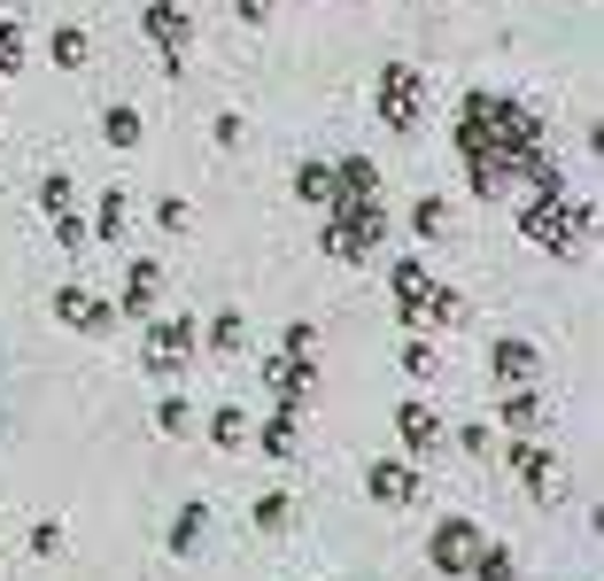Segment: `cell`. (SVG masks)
Instances as JSON below:
<instances>
[{"label": "cell", "mask_w": 604, "mask_h": 581, "mask_svg": "<svg viewBox=\"0 0 604 581\" xmlns=\"http://www.w3.org/2000/svg\"><path fill=\"white\" fill-rule=\"evenodd\" d=\"M458 163H465V187L481 202H520V187L550 163V132L528 102H511L496 86H473L458 102Z\"/></svg>", "instance_id": "6da1fadb"}, {"label": "cell", "mask_w": 604, "mask_h": 581, "mask_svg": "<svg viewBox=\"0 0 604 581\" xmlns=\"http://www.w3.org/2000/svg\"><path fill=\"white\" fill-rule=\"evenodd\" d=\"M520 233L543 248V257L581 264V257H589V233H596V210H589L581 187H566L558 163H543V171L520 187Z\"/></svg>", "instance_id": "7a4b0ae2"}, {"label": "cell", "mask_w": 604, "mask_h": 581, "mask_svg": "<svg viewBox=\"0 0 604 581\" xmlns=\"http://www.w3.org/2000/svg\"><path fill=\"white\" fill-rule=\"evenodd\" d=\"M388 233H395L388 202H333L325 225H318V248H325L333 264H372L380 248H388Z\"/></svg>", "instance_id": "3957f363"}, {"label": "cell", "mask_w": 604, "mask_h": 581, "mask_svg": "<svg viewBox=\"0 0 604 581\" xmlns=\"http://www.w3.org/2000/svg\"><path fill=\"white\" fill-rule=\"evenodd\" d=\"M140 325H147V342H140V372H147L155 388H179L187 365L202 357V318H187V310H155V318H140Z\"/></svg>", "instance_id": "277c9868"}, {"label": "cell", "mask_w": 604, "mask_h": 581, "mask_svg": "<svg viewBox=\"0 0 604 581\" xmlns=\"http://www.w3.org/2000/svg\"><path fill=\"white\" fill-rule=\"evenodd\" d=\"M426 102H435V86H426L418 62H380L372 70V124H388L395 140H411L426 124Z\"/></svg>", "instance_id": "5b68a950"}, {"label": "cell", "mask_w": 604, "mask_h": 581, "mask_svg": "<svg viewBox=\"0 0 604 581\" xmlns=\"http://www.w3.org/2000/svg\"><path fill=\"white\" fill-rule=\"evenodd\" d=\"M496 450H504V465L520 473V488L535 496V505H558V496H566V458H558L543 435H511V442H496Z\"/></svg>", "instance_id": "8992f818"}, {"label": "cell", "mask_w": 604, "mask_h": 581, "mask_svg": "<svg viewBox=\"0 0 604 581\" xmlns=\"http://www.w3.org/2000/svg\"><path fill=\"white\" fill-rule=\"evenodd\" d=\"M140 32L155 39L163 70L170 78H187V47H194V0H147L140 9Z\"/></svg>", "instance_id": "52a82bcc"}, {"label": "cell", "mask_w": 604, "mask_h": 581, "mask_svg": "<svg viewBox=\"0 0 604 581\" xmlns=\"http://www.w3.org/2000/svg\"><path fill=\"white\" fill-rule=\"evenodd\" d=\"M481 543H488V527H481V520L442 512V520H435V535H426V558H435V573L465 581V566H473V550H481Z\"/></svg>", "instance_id": "ba28073f"}, {"label": "cell", "mask_w": 604, "mask_h": 581, "mask_svg": "<svg viewBox=\"0 0 604 581\" xmlns=\"http://www.w3.org/2000/svg\"><path fill=\"white\" fill-rule=\"evenodd\" d=\"M55 318L70 325V334H85V342H109V334H117V303L94 295V287H78V280L55 287Z\"/></svg>", "instance_id": "9c48e42d"}, {"label": "cell", "mask_w": 604, "mask_h": 581, "mask_svg": "<svg viewBox=\"0 0 604 581\" xmlns=\"http://www.w3.org/2000/svg\"><path fill=\"white\" fill-rule=\"evenodd\" d=\"M365 496H372V505H388V512H411L418 496H426V473H418L411 458H372V465H365Z\"/></svg>", "instance_id": "30bf717a"}, {"label": "cell", "mask_w": 604, "mask_h": 581, "mask_svg": "<svg viewBox=\"0 0 604 581\" xmlns=\"http://www.w3.org/2000/svg\"><path fill=\"white\" fill-rule=\"evenodd\" d=\"M488 372H496V388H535L543 380V349L528 334H496L488 342Z\"/></svg>", "instance_id": "8fae6325"}, {"label": "cell", "mask_w": 604, "mask_h": 581, "mask_svg": "<svg viewBox=\"0 0 604 581\" xmlns=\"http://www.w3.org/2000/svg\"><path fill=\"white\" fill-rule=\"evenodd\" d=\"M264 388H272V403H310L318 395V357H295V349H272L264 357Z\"/></svg>", "instance_id": "7c38bea8"}, {"label": "cell", "mask_w": 604, "mask_h": 581, "mask_svg": "<svg viewBox=\"0 0 604 581\" xmlns=\"http://www.w3.org/2000/svg\"><path fill=\"white\" fill-rule=\"evenodd\" d=\"M395 435H403V458H411V465H426V458L450 442V427H442L435 403H395Z\"/></svg>", "instance_id": "4fadbf2b"}, {"label": "cell", "mask_w": 604, "mask_h": 581, "mask_svg": "<svg viewBox=\"0 0 604 581\" xmlns=\"http://www.w3.org/2000/svg\"><path fill=\"white\" fill-rule=\"evenodd\" d=\"M85 233H94V248H117L125 257V233H132V194L125 187H102L94 210H85Z\"/></svg>", "instance_id": "5bb4252c"}, {"label": "cell", "mask_w": 604, "mask_h": 581, "mask_svg": "<svg viewBox=\"0 0 604 581\" xmlns=\"http://www.w3.org/2000/svg\"><path fill=\"white\" fill-rule=\"evenodd\" d=\"M426 287H435V272H426V257H395L388 264V295H395V318L418 334V303H426Z\"/></svg>", "instance_id": "9a60e30c"}, {"label": "cell", "mask_w": 604, "mask_h": 581, "mask_svg": "<svg viewBox=\"0 0 604 581\" xmlns=\"http://www.w3.org/2000/svg\"><path fill=\"white\" fill-rule=\"evenodd\" d=\"M155 303H163V257H132L117 310H125V318H155Z\"/></svg>", "instance_id": "2e32d148"}, {"label": "cell", "mask_w": 604, "mask_h": 581, "mask_svg": "<svg viewBox=\"0 0 604 581\" xmlns=\"http://www.w3.org/2000/svg\"><path fill=\"white\" fill-rule=\"evenodd\" d=\"M248 442L264 450V458H280V465H287V458H303V411H295V403H272V419L256 427Z\"/></svg>", "instance_id": "e0dca14e"}, {"label": "cell", "mask_w": 604, "mask_h": 581, "mask_svg": "<svg viewBox=\"0 0 604 581\" xmlns=\"http://www.w3.org/2000/svg\"><path fill=\"white\" fill-rule=\"evenodd\" d=\"M550 427V403L535 395V388H504V403H496V435H543Z\"/></svg>", "instance_id": "ac0fdd59"}, {"label": "cell", "mask_w": 604, "mask_h": 581, "mask_svg": "<svg viewBox=\"0 0 604 581\" xmlns=\"http://www.w3.org/2000/svg\"><path fill=\"white\" fill-rule=\"evenodd\" d=\"M202 349L225 357V365L248 357V310H210V318H202Z\"/></svg>", "instance_id": "d6986e66"}, {"label": "cell", "mask_w": 604, "mask_h": 581, "mask_svg": "<svg viewBox=\"0 0 604 581\" xmlns=\"http://www.w3.org/2000/svg\"><path fill=\"white\" fill-rule=\"evenodd\" d=\"M333 202H380V163L341 155V163H333Z\"/></svg>", "instance_id": "ffe728a7"}, {"label": "cell", "mask_w": 604, "mask_h": 581, "mask_svg": "<svg viewBox=\"0 0 604 581\" xmlns=\"http://www.w3.org/2000/svg\"><path fill=\"white\" fill-rule=\"evenodd\" d=\"M295 202L318 210V217L333 210V163H325V155H303V163H295Z\"/></svg>", "instance_id": "44dd1931"}, {"label": "cell", "mask_w": 604, "mask_h": 581, "mask_svg": "<svg viewBox=\"0 0 604 581\" xmlns=\"http://www.w3.org/2000/svg\"><path fill=\"white\" fill-rule=\"evenodd\" d=\"M202 435H210V450H225V458H240L256 427H248V411H240V403H217V411H210V419H202Z\"/></svg>", "instance_id": "7402d4cb"}, {"label": "cell", "mask_w": 604, "mask_h": 581, "mask_svg": "<svg viewBox=\"0 0 604 581\" xmlns=\"http://www.w3.org/2000/svg\"><path fill=\"white\" fill-rule=\"evenodd\" d=\"M248 520H256V535H287L295 520H303V505H295V488H264L248 505Z\"/></svg>", "instance_id": "603a6c76"}, {"label": "cell", "mask_w": 604, "mask_h": 581, "mask_svg": "<svg viewBox=\"0 0 604 581\" xmlns=\"http://www.w3.org/2000/svg\"><path fill=\"white\" fill-rule=\"evenodd\" d=\"M170 558H202V543H210V505H202V496H194V505L179 512V520H170Z\"/></svg>", "instance_id": "cb8c5ba5"}, {"label": "cell", "mask_w": 604, "mask_h": 581, "mask_svg": "<svg viewBox=\"0 0 604 581\" xmlns=\"http://www.w3.org/2000/svg\"><path fill=\"white\" fill-rule=\"evenodd\" d=\"M47 62L55 70H85V62H94V32H85V24H55L47 32Z\"/></svg>", "instance_id": "d4e9b609"}, {"label": "cell", "mask_w": 604, "mask_h": 581, "mask_svg": "<svg viewBox=\"0 0 604 581\" xmlns=\"http://www.w3.org/2000/svg\"><path fill=\"white\" fill-rule=\"evenodd\" d=\"M102 140H109L117 155H132V147L147 140V117H140L132 102H109V109H102Z\"/></svg>", "instance_id": "484cf974"}, {"label": "cell", "mask_w": 604, "mask_h": 581, "mask_svg": "<svg viewBox=\"0 0 604 581\" xmlns=\"http://www.w3.org/2000/svg\"><path fill=\"white\" fill-rule=\"evenodd\" d=\"M155 435H163V442H187V435H194V411H187L179 388H163V395H155Z\"/></svg>", "instance_id": "4316f807"}, {"label": "cell", "mask_w": 604, "mask_h": 581, "mask_svg": "<svg viewBox=\"0 0 604 581\" xmlns=\"http://www.w3.org/2000/svg\"><path fill=\"white\" fill-rule=\"evenodd\" d=\"M403 225H411V240H442V233H450V202H442V194H418Z\"/></svg>", "instance_id": "83f0119b"}, {"label": "cell", "mask_w": 604, "mask_h": 581, "mask_svg": "<svg viewBox=\"0 0 604 581\" xmlns=\"http://www.w3.org/2000/svg\"><path fill=\"white\" fill-rule=\"evenodd\" d=\"M465 581H520V558H511L504 543H481L473 566H465Z\"/></svg>", "instance_id": "f1b7e54d"}, {"label": "cell", "mask_w": 604, "mask_h": 581, "mask_svg": "<svg viewBox=\"0 0 604 581\" xmlns=\"http://www.w3.org/2000/svg\"><path fill=\"white\" fill-rule=\"evenodd\" d=\"M395 365H403V380H435V372H442V349L426 342V334H411V342L395 349Z\"/></svg>", "instance_id": "f546056e"}, {"label": "cell", "mask_w": 604, "mask_h": 581, "mask_svg": "<svg viewBox=\"0 0 604 581\" xmlns=\"http://www.w3.org/2000/svg\"><path fill=\"white\" fill-rule=\"evenodd\" d=\"M62 550H70V535H62V520H39V527L24 535V558H32V566H55Z\"/></svg>", "instance_id": "4dcf8cb0"}, {"label": "cell", "mask_w": 604, "mask_h": 581, "mask_svg": "<svg viewBox=\"0 0 604 581\" xmlns=\"http://www.w3.org/2000/svg\"><path fill=\"white\" fill-rule=\"evenodd\" d=\"M24 55H32V32H24L16 16H0V78H16V70H24Z\"/></svg>", "instance_id": "1f68e13d"}, {"label": "cell", "mask_w": 604, "mask_h": 581, "mask_svg": "<svg viewBox=\"0 0 604 581\" xmlns=\"http://www.w3.org/2000/svg\"><path fill=\"white\" fill-rule=\"evenodd\" d=\"M62 210H78V179L70 171H47L39 179V217H62Z\"/></svg>", "instance_id": "d6a6232c"}, {"label": "cell", "mask_w": 604, "mask_h": 581, "mask_svg": "<svg viewBox=\"0 0 604 581\" xmlns=\"http://www.w3.org/2000/svg\"><path fill=\"white\" fill-rule=\"evenodd\" d=\"M450 442H458L465 458L488 465V458H496V419H465V427H450Z\"/></svg>", "instance_id": "836d02e7"}, {"label": "cell", "mask_w": 604, "mask_h": 581, "mask_svg": "<svg viewBox=\"0 0 604 581\" xmlns=\"http://www.w3.org/2000/svg\"><path fill=\"white\" fill-rule=\"evenodd\" d=\"M155 225H163L170 240H187V233H194V202H187V194H155Z\"/></svg>", "instance_id": "e575fe53"}, {"label": "cell", "mask_w": 604, "mask_h": 581, "mask_svg": "<svg viewBox=\"0 0 604 581\" xmlns=\"http://www.w3.org/2000/svg\"><path fill=\"white\" fill-rule=\"evenodd\" d=\"M210 140H217L225 155H240V147H248V117H240V109H217V117H210Z\"/></svg>", "instance_id": "d590c367"}, {"label": "cell", "mask_w": 604, "mask_h": 581, "mask_svg": "<svg viewBox=\"0 0 604 581\" xmlns=\"http://www.w3.org/2000/svg\"><path fill=\"white\" fill-rule=\"evenodd\" d=\"M55 225V240L70 248V257H85V248H94V233H85V210H62V217H47Z\"/></svg>", "instance_id": "8d00e7d4"}, {"label": "cell", "mask_w": 604, "mask_h": 581, "mask_svg": "<svg viewBox=\"0 0 604 581\" xmlns=\"http://www.w3.org/2000/svg\"><path fill=\"white\" fill-rule=\"evenodd\" d=\"M280 349H295V357H318V325H310V318H287V334H280Z\"/></svg>", "instance_id": "74e56055"}, {"label": "cell", "mask_w": 604, "mask_h": 581, "mask_svg": "<svg viewBox=\"0 0 604 581\" xmlns=\"http://www.w3.org/2000/svg\"><path fill=\"white\" fill-rule=\"evenodd\" d=\"M233 16L256 32V24H272V16H280V0H233Z\"/></svg>", "instance_id": "f35d334b"}, {"label": "cell", "mask_w": 604, "mask_h": 581, "mask_svg": "<svg viewBox=\"0 0 604 581\" xmlns=\"http://www.w3.org/2000/svg\"><path fill=\"white\" fill-rule=\"evenodd\" d=\"M0 94H9V78H0Z\"/></svg>", "instance_id": "ab89813d"}]
</instances>
